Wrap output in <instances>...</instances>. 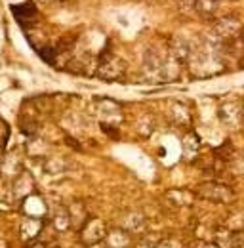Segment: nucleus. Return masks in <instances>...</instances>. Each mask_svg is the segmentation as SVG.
Here are the masks:
<instances>
[{"label":"nucleus","instance_id":"1","mask_svg":"<svg viewBox=\"0 0 244 248\" xmlns=\"http://www.w3.org/2000/svg\"><path fill=\"white\" fill-rule=\"evenodd\" d=\"M197 195L200 199H206V201L217 202V204H229L235 201V191L221 182H204L202 186H198Z\"/></svg>","mask_w":244,"mask_h":248},{"label":"nucleus","instance_id":"2","mask_svg":"<svg viewBox=\"0 0 244 248\" xmlns=\"http://www.w3.org/2000/svg\"><path fill=\"white\" fill-rule=\"evenodd\" d=\"M214 32H215L223 42H231V40H237V38L243 36L244 27L237 17H233V16H223V17H219V19L215 21Z\"/></svg>","mask_w":244,"mask_h":248},{"label":"nucleus","instance_id":"3","mask_svg":"<svg viewBox=\"0 0 244 248\" xmlns=\"http://www.w3.org/2000/svg\"><path fill=\"white\" fill-rule=\"evenodd\" d=\"M107 231H109V229H107V225H105L103 219H99V217H90V219L82 225V229H80V239H82V243H84L86 247L97 245V243H103Z\"/></svg>","mask_w":244,"mask_h":248},{"label":"nucleus","instance_id":"4","mask_svg":"<svg viewBox=\"0 0 244 248\" xmlns=\"http://www.w3.org/2000/svg\"><path fill=\"white\" fill-rule=\"evenodd\" d=\"M217 117H219V121L225 124L227 128H239L244 121V109L241 103H237V101H225V103H221L219 105V109H217Z\"/></svg>","mask_w":244,"mask_h":248},{"label":"nucleus","instance_id":"5","mask_svg":"<svg viewBox=\"0 0 244 248\" xmlns=\"http://www.w3.org/2000/svg\"><path fill=\"white\" fill-rule=\"evenodd\" d=\"M124 71H126V65L122 62L121 58H109V60H105V62L99 63V67H97V77L101 78V80H105V82H115V80H119L124 77Z\"/></svg>","mask_w":244,"mask_h":248},{"label":"nucleus","instance_id":"6","mask_svg":"<svg viewBox=\"0 0 244 248\" xmlns=\"http://www.w3.org/2000/svg\"><path fill=\"white\" fill-rule=\"evenodd\" d=\"M12 14L17 19V23L23 25V27H29V25L32 27L36 23V19H38V10H36V6L32 2H23V4L12 6Z\"/></svg>","mask_w":244,"mask_h":248},{"label":"nucleus","instance_id":"7","mask_svg":"<svg viewBox=\"0 0 244 248\" xmlns=\"http://www.w3.org/2000/svg\"><path fill=\"white\" fill-rule=\"evenodd\" d=\"M103 245L107 248H132L134 241H132V235L128 231H124L122 227H113L107 231Z\"/></svg>","mask_w":244,"mask_h":248},{"label":"nucleus","instance_id":"8","mask_svg":"<svg viewBox=\"0 0 244 248\" xmlns=\"http://www.w3.org/2000/svg\"><path fill=\"white\" fill-rule=\"evenodd\" d=\"M67 212H69V219H71V227H76L78 231H80V229H82V225L90 219L88 208L84 206V202H82V201H75V202L67 208Z\"/></svg>","mask_w":244,"mask_h":248},{"label":"nucleus","instance_id":"9","mask_svg":"<svg viewBox=\"0 0 244 248\" xmlns=\"http://www.w3.org/2000/svg\"><path fill=\"white\" fill-rule=\"evenodd\" d=\"M193 10L202 17V19H214L217 10H219V0H195Z\"/></svg>","mask_w":244,"mask_h":248},{"label":"nucleus","instance_id":"10","mask_svg":"<svg viewBox=\"0 0 244 248\" xmlns=\"http://www.w3.org/2000/svg\"><path fill=\"white\" fill-rule=\"evenodd\" d=\"M122 229L128 231L130 235L141 233L145 229V217H143V214L141 212H130L128 216L124 217V221H122Z\"/></svg>","mask_w":244,"mask_h":248},{"label":"nucleus","instance_id":"11","mask_svg":"<svg viewBox=\"0 0 244 248\" xmlns=\"http://www.w3.org/2000/svg\"><path fill=\"white\" fill-rule=\"evenodd\" d=\"M14 182H15V184H14V193H15V197H19V199L30 197V191H32V178H29L27 174H21V176H17Z\"/></svg>","mask_w":244,"mask_h":248},{"label":"nucleus","instance_id":"12","mask_svg":"<svg viewBox=\"0 0 244 248\" xmlns=\"http://www.w3.org/2000/svg\"><path fill=\"white\" fill-rule=\"evenodd\" d=\"M170 50H172V56H174V60L178 63H185L191 60V48L183 40H174L172 46H170Z\"/></svg>","mask_w":244,"mask_h":248},{"label":"nucleus","instance_id":"13","mask_svg":"<svg viewBox=\"0 0 244 248\" xmlns=\"http://www.w3.org/2000/svg\"><path fill=\"white\" fill-rule=\"evenodd\" d=\"M166 199L172 201L176 206H191L193 204V195L182 191V189H176V191H168L166 193Z\"/></svg>","mask_w":244,"mask_h":248},{"label":"nucleus","instance_id":"14","mask_svg":"<svg viewBox=\"0 0 244 248\" xmlns=\"http://www.w3.org/2000/svg\"><path fill=\"white\" fill-rule=\"evenodd\" d=\"M40 231H42V223L38 219H34V217L25 219L21 223V235H23V239H34Z\"/></svg>","mask_w":244,"mask_h":248},{"label":"nucleus","instance_id":"15","mask_svg":"<svg viewBox=\"0 0 244 248\" xmlns=\"http://www.w3.org/2000/svg\"><path fill=\"white\" fill-rule=\"evenodd\" d=\"M52 223H54V227L58 229V231H67L69 227H71V219H69V212H67V208H61L58 210L54 217H52Z\"/></svg>","mask_w":244,"mask_h":248},{"label":"nucleus","instance_id":"16","mask_svg":"<svg viewBox=\"0 0 244 248\" xmlns=\"http://www.w3.org/2000/svg\"><path fill=\"white\" fill-rule=\"evenodd\" d=\"M36 52H38V56L42 58V62L50 63V65H54L56 63V58H58V50L54 48V46H44V48H36Z\"/></svg>","mask_w":244,"mask_h":248},{"label":"nucleus","instance_id":"17","mask_svg":"<svg viewBox=\"0 0 244 248\" xmlns=\"http://www.w3.org/2000/svg\"><path fill=\"white\" fill-rule=\"evenodd\" d=\"M154 248H183V245L178 239H160Z\"/></svg>","mask_w":244,"mask_h":248},{"label":"nucleus","instance_id":"18","mask_svg":"<svg viewBox=\"0 0 244 248\" xmlns=\"http://www.w3.org/2000/svg\"><path fill=\"white\" fill-rule=\"evenodd\" d=\"M101 130H103L105 134H111V138H117V136H119V130H117V128H111L109 124H101Z\"/></svg>","mask_w":244,"mask_h":248},{"label":"nucleus","instance_id":"19","mask_svg":"<svg viewBox=\"0 0 244 248\" xmlns=\"http://www.w3.org/2000/svg\"><path fill=\"white\" fill-rule=\"evenodd\" d=\"M29 248H48V245H46V243H42V241H30Z\"/></svg>","mask_w":244,"mask_h":248},{"label":"nucleus","instance_id":"20","mask_svg":"<svg viewBox=\"0 0 244 248\" xmlns=\"http://www.w3.org/2000/svg\"><path fill=\"white\" fill-rule=\"evenodd\" d=\"M88 248H107V247H105L103 243H97V245H90Z\"/></svg>","mask_w":244,"mask_h":248}]
</instances>
